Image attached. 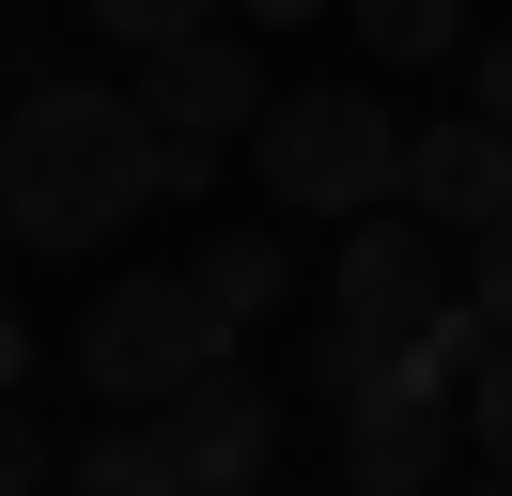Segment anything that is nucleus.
Returning a JSON list of instances; mask_svg holds the SVG:
<instances>
[{"instance_id": "1a4fd4ad", "label": "nucleus", "mask_w": 512, "mask_h": 496, "mask_svg": "<svg viewBox=\"0 0 512 496\" xmlns=\"http://www.w3.org/2000/svg\"><path fill=\"white\" fill-rule=\"evenodd\" d=\"M187 279H202V295H218V326L249 341L264 310L295 295V248H280V233H202V248H187Z\"/></svg>"}, {"instance_id": "39448f33", "label": "nucleus", "mask_w": 512, "mask_h": 496, "mask_svg": "<svg viewBox=\"0 0 512 496\" xmlns=\"http://www.w3.org/2000/svg\"><path fill=\"white\" fill-rule=\"evenodd\" d=\"M140 109H156V140L187 155V171H218V155L280 109V93H264L249 31H187V47H140Z\"/></svg>"}, {"instance_id": "9d476101", "label": "nucleus", "mask_w": 512, "mask_h": 496, "mask_svg": "<svg viewBox=\"0 0 512 496\" xmlns=\"http://www.w3.org/2000/svg\"><path fill=\"white\" fill-rule=\"evenodd\" d=\"M63 496H187V465H171V434H156V419H109L94 450L63 465Z\"/></svg>"}, {"instance_id": "f8f14e48", "label": "nucleus", "mask_w": 512, "mask_h": 496, "mask_svg": "<svg viewBox=\"0 0 512 496\" xmlns=\"http://www.w3.org/2000/svg\"><path fill=\"white\" fill-rule=\"evenodd\" d=\"M78 16L109 47H187V31H218V0H78Z\"/></svg>"}, {"instance_id": "aec40b11", "label": "nucleus", "mask_w": 512, "mask_h": 496, "mask_svg": "<svg viewBox=\"0 0 512 496\" xmlns=\"http://www.w3.org/2000/svg\"><path fill=\"white\" fill-rule=\"evenodd\" d=\"M481 496H512V465H497V481H481Z\"/></svg>"}, {"instance_id": "4468645a", "label": "nucleus", "mask_w": 512, "mask_h": 496, "mask_svg": "<svg viewBox=\"0 0 512 496\" xmlns=\"http://www.w3.org/2000/svg\"><path fill=\"white\" fill-rule=\"evenodd\" d=\"M373 357H388V341H357L342 310H326V326H311V403H342V388H357V372H373Z\"/></svg>"}, {"instance_id": "6ab92c4d", "label": "nucleus", "mask_w": 512, "mask_h": 496, "mask_svg": "<svg viewBox=\"0 0 512 496\" xmlns=\"http://www.w3.org/2000/svg\"><path fill=\"white\" fill-rule=\"evenodd\" d=\"M16 372H32V310L0 295V388H16Z\"/></svg>"}, {"instance_id": "0eeeda50", "label": "nucleus", "mask_w": 512, "mask_h": 496, "mask_svg": "<svg viewBox=\"0 0 512 496\" xmlns=\"http://www.w3.org/2000/svg\"><path fill=\"white\" fill-rule=\"evenodd\" d=\"M156 434H171V465H187V496H249V481H280V388H249L233 357L202 372V388H171Z\"/></svg>"}, {"instance_id": "9b49d317", "label": "nucleus", "mask_w": 512, "mask_h": 496, "mask_svg": "<svg viewBox=\"0 0 512 496\" xmlns=\"http://www.w3.org/2000/svg\"><path fill=\"white\" fill-rule=\"evenodd\" d=\"M342 16H357L373 62H450L466 47V0H342Z\"/></svg>"}, {"instance_id": "f3484780", "label": "nucleus", "mask_w": 512, "mask_h": 496, "mask_svg": "<svg viewBox=\"0 0 512 496\" xmlns=\"http://www.w3.org/2000/svg\"><path fill=\"white\" fill-rule=\"evenodd\" d=\"M466 109H497V124H512V31H481V47H466Z\"/></svg>"}, {"instance_id": "20e7f679", "label": "nucleus", "mask_w": 512, "mask_h": 496, "mask_svg": "<svg viewBox=\"0 0 512 496\" xmlns=\"http://www.w3.org/2000/svg\"><path fill=\"white\" fill-rule=\"evenodd\" d=\"M450 434H466V403L419 388L404 357H373L342 388V481L357 496H450Z\"/></svg>"}, {"instance_id": "2eb2a0df", "label": "nucleus", "mask_w": 512, "mask_h": 496, "mask_svg": "<svg viewBox=\"0 0 512 496\" xmlns=\"http://www.w3.org/2000/svg\"><path fill=\"white\" fill-rule=\"evenodd\" d=\"M0 496H47V434H32L16 388H0Z\"/></svg>"}, {"instance_id": "7ed1b4c3", "label": "nucleus", "mask_w": 512, "mask_h": 496, "mask_svg": "<svg viewBox=\"0 0 512 496\" xmlns=\"http://www.w3.org/2000/svg\"><path fill=\"white\" fill-rule=\"evenodd\" d=\"M249 171L280 217H373V202H404V124H388V93L326 78V93H280L249 124Z\"/></svg>"}, {"instance_id": "6e6552de", "label": "nucleus", "mask_w": 512, "mask_h": 496, "mask_svg": "<svg viewBox=\"0 0 512 496\" xmlns=\"http://www.w3.org/2000/svg\"><path fill=\"white\" fill-rule=\"evenodd\" d=\"M404 202L435 217V233L512 217V124H497V109H466V124H404Z\"/></svg>"}, {"instance_id": "423d86ee", "label": "nucleus", "mask_w": 512, "mask_h": 496, "mask_svg": "<svg viewBox=\"0 0 512 496\" xmlns=\"http://www.w3.org/2000/svg\"><path fill=\"white\" fill-rule=\"evenodd\" d=\"M419 233H435L419 202H373V217H342V248H326V310H342L357 341H419V326L450 310V264H435Z\"/></svg>"}, {"instance_id": "f257e3e1", "label": "nucleus", "mask_w": 512, "mask_h": 496, "mask_svg": "<svg viewBox=\"0 0 512 496\" xmlns=\"http://www.w3.org/2000/svg\"><path fill=\"white\" fill-rule=\"evenodd\" d=\"M187 186H218V171H187V155L156 140V109L109 93V78H47V93H16V124H0V233L47 248V264L140 233V217L187 202Z\"/></svg>"}, {"instance_id": "ddd939ff", "label": "nucleus", "mask_w": 512, "mask_h": 496, "mask_svg": "<svg viewBox=\"0 0 512 496\" xmlns=\"http://www.w3.org/2000/svg\"><path fill=\"white\" fill-rule=\"evenodd\" d=\"M466 434H481V465H512V326H497V357H481V388H466Z\"/></svg>"}, {"instance_id": "dca6fc26", "label": "nucleus", "mask_w": 512, "mask_h": 496, "mask_svg": "<svg viewBox=\"0 0 512 496\" xmlns=\"http://www.w3.org/2000/svg\"><path fill=\"white\" fill-rule=\"evenodd\" d=\"M466 295L512 326V217H481V233H466Z\"/></svg>"}, {"instance_id": "a211bd4d", "label": "nucleus", "mask_w": 512, "mask_h": 496, "mask_svg": "<svg viewBox=\"0 0 512 496\" xmlns=\"http://www.w3.org/2000/svg\"><path fill=\"white\" fill-rule=\"evenodd\" d=\"M249 31H311V16H342V0H233Z\"/></svg>"}, {"instance_id": "f03ea898", "label": "nucleus", "mask_w": 512, "mask_h": 496, "mask_svg": "<svg viewBox=\"0 0 512 496\" xmlns=\"http://www.w3.org/2000/svg\"><path fill=\"white\" fill-rule=\"evenodd\" d=\"M218 357H233V326H218V295H202L187 264H140V279H109V295L78 310V388H94L109 419H156V403L202 388Z\"/></svg>"}, {"instance_id": "412c9836", "label": "nucleus", "mask_w": 512, "mask_h": 496, "mask_svg": "<svg viewBox=\"0 0 512 496\" xmlns=\"http://www.w3.org/2000/svg\"><path fill=\"white\" fill-rule=\"evenodd\" d=\"M249 496H280V481H249Z\"/></svg>"}]
</instances>
